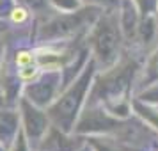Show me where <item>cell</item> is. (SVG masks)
Segmentation results:
<instances>
[{
  "label": "cell",
  "instance_id": "5b68a950",
  "mask_svg": "<svg viewBox=\"0 0 158 151\" xmlns=\"http://www.w3.org/2000/svg\"><path fill=\"white\" fill-rule=\"evenodd\" d=\"M151 96H155V98H151V100H158V87L153 91V93H151Z\"/></svg>",
  "mask_w": 158,
  "mask_h": 151
},
{
  "label": "cell",
  "instance_id": "7a4b0ae2",
  "mask_svg": "<svg viewBox=\"0 0 158 151\" xmlns=\"http://www.w3.org/2000/svg\"><path fill=\"white\" fill-rule=\"evenodd\" d=\"M37 62V55L34 50H20L16 52L15 55V64L18 68H23V66H30Z\"/></svg>",
  "mask_w": 158,
  "mask_h": 151
},
{
  "label": "cell",
  "instance_id": "3957f363",
  "mask_svg": "<svg viewBox=\"0 0 158 151\" xmlns=\"http://www.w3.org/2000/svg\"><path fill=\"white\" fill-rule=\"evenodd\" d=\"M29 11L25 7H22V6H16V7H13V11H11V15H9V20L15 23V25H23V23L29 20Z\"/></svg>",
  "mask_w": 158,
  "mask_h": 151
},
{
  "label": "cell",
  "instance_id": "277c9868",
  "mask_svg": "<svg viewBox=\"0 0 158 151\" xmlns=\"http://www.w3.org/2000/svg\"><path fill=\"white\" fill-rule=\"evenodd\" d=\"M151 69H153V73H155V77L158 78V57L153 61V64H151Z\"/></svg>",
  "mask_w": 158,
  "mask_h": 151
},
{
  "label": "cell",
  "instance_id": "6da1fadb",
  "mask_svg": "<svg viewBox=\"0 0 158 151\" xmlns=\"http://www.w3.org/2000/svg\"><path fill=\"white\" fill-rule=\"evenodd\" d=\"M41 66L37 64H30V66H23V68H20L18 69V78L22 80V82H27V84H30V82H36L39 77H41Z\"/></svg>",
  "mask_w": 158,
  "mask_h": 151
}]
</instances>
